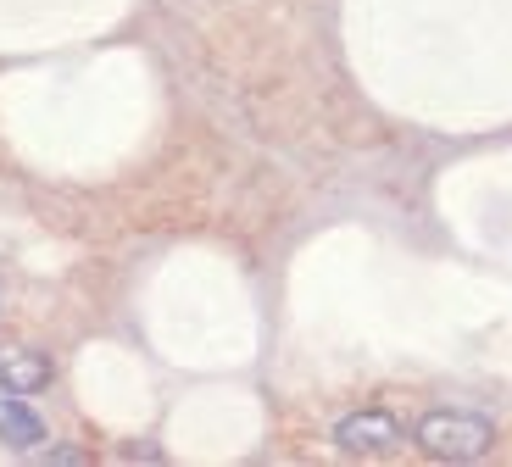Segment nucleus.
Masks as SVG:
<instances>
[{"label":"nucleus","instance_id":"2","mask_svg":"<svg viewBox=\"0 0 512 467\" xmlns=\"http://www.w3.org/2000/svg\"><path fill=\"white\" fill-rule=\"evenodd\" d=\"M334 445L351 456H390L401 445V423L379 406H368V412H351L334 423Z\"/></svg>","mask_w":512,"mask_h":467},{"label":"nucleus","instance_id":"3","mask_svg":"<svg viewBox=\"0 0 512 467\" xmlns=\"http://www.w3.org/2000/svg\"><path fill=\"white\" fill-rule=\"evenodd\" d=\"M51 384V362L45 351H28V345H0V390L6 395H34Z\"/></svg>","mask_w":512,"mask_h":467},{"label":"nucleus","instance_id":"1","mask_svg":"<svg viewBox=\"0 0 512 467\" xmlns=\"http://www.w3.org/2000/svg\"><path fill=\"white\" fill-rule=\"evenodd\" d=\"M412 440L435 456V462H474V456L490 451L496 429L474 412H429L418 429H412Z\"/></svg>","mask_w":512,"mask_h":467},{"label":"nucleus","instance_id":"4","mask_svg":"<svg viewBox=\"0 0 512 467\" xmlns=\"http://www.w3.org/2000/svg\"><path fill=\"white\" fill-rule=\"evenodd\" d=\"M0 440L17 445V451H28V445L45 440V423L23 406V395H0Z\"/></svg>","mask_w":512,"mask_h":467}]
</instances>
